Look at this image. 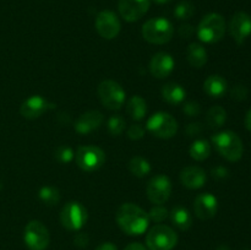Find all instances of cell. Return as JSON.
I'll return each instance as SVG.
<instances>
[{"instance_id":"1","label":"cell","mask_w":251,"mask_h":250,"mask_svg":"<svg viewBox=\"0 0 251 250\" xmlns=\"http://www.w3.org/2000/svg\"><path fill=\"white\" fill-rule=\"evenodd\" d=\"M115 218L123 232L130 235H140L145 233L150 223L149 213L131 202L123 203L118 208Z\"/></svg>"},{"instance_id":"2","label":"cell","mask_w":251,"mask_h":250,"mask_svg":"<svg viewBox=\"0 0 251 250\" xmlns=\"http://www.w3.org/2000/svg\"><path fill=\"white\" fill-rule=\"evenodd\" d=\"M212 141L216 150L227 161L237 162L242 158L243 151H244L243 142L235 132L230 131V130L218 132V134L213 135Z\"/></svg>"},{"instance_id":"3","label":"cell","mask_w":251,"mask_h":250,"mask_svg":"<svg viewBox=\"0 0 251 250\" xmlns=\"http://www.w3.org/2000/svg\"><path fill=\"white\" fill-rule=\"evenodd\" d=\"M174 33L171 22L163 17L151 19L142 26V36L149 43L166 44L172 39Z\"/></svg>"},{"instance_id":"4","label":"cell","mask_w":251,"mask_h":250,"mask_svg":"<svg viewBox=\"0 0 251 250\" xmlns=\"http://www.w3.org/2000/svg\"><path fill=\"white\" fill-rule=\"evenodd\" d=\"M226 33V21L220 14H208L201 20L198 27V36L205 43H216Z\"/></svg>"},{"instance_id":"5","label":"cell","mask_w":251,"mask_h":250,"mask_svg":"<svg viewBox=\"0 0 251 250\" xmlns=\"http://www.w3.org/2000/svg\"><path fill=\"white\" fill-rule=\"evenodd\" d=\"M176 243L178 235L168 225H157L147 233L146 244L150 250H172Z\"/></svg>"},{"instance_id":"6","label":"cell","mask_w":251,"mask_h":250,"mask_svg":"<svg viewBox=\"0 0 251 250\" xmlns=\"http://www.w3.org/2000/svg\"><path fill=\"white\" fill-rule=\"evenodd\" d=\"M98 97L105 108L118 110L123 107L125 100V91L122 86L113 80H104L97 88Z\"/></svg>"},{"instance_id":"7","label":"cell","mask_w":251,"mask_h":250,"mask_svg":"<svg viewBox=\"0 0 251 250\" xmlns=\"http://www.w3.org/2000/svg\"><path fill=\"white\" fill-rule=\"evenodd\" d=\"M60 221L64 228L69 230H78L87 221V210L77 201H70L60 212Z\"/></svg>"},{"instance_id":"8","label":"cell","mask_w":251,"mask_h":250,"mask_svg":"<svg viewBox=\"0 0 251 250\" xmlns=\"http://www.w3.org/2000/svg\"><path fill=\"white\" fill-rule=\"evenodd\" d=\"M24 240L29 250H46L50 237L47 227L41 221H31L25 228Z\"/></svg>"},{"instance_id":"9","label":"cell","mask_w":251,"mask_h":250,"mask_svg":"<svg viewBox=\"0 0 251 250\" xmlns=\"http://www.w3.org/2000/svg\"><path fill=\"white\" fill-rule=\"evenodd\" d=\"M147 129L157 137L171 139L178 131V123L171 114L158 112L147 120Z\"/></svg>"},{"instance_id":"10","label":"cell","mask_w":251,"mask_h":250,"mask_svg":"<svg viewBox=\"0 0 251 250\" xmlns=\"http://www.w3.org/2000/svg\"><path fill=\"white\" fill-rule=\"evenodd\" d=\"M105 154L102 149L97 146H81L76 152V163L82 171L95 172L103 166Z\"/></svg>"},{"instance_id":"11","label":"cell","mask_w":251,"mask_h":250,"mask_svg":"<svg viewBox=\"0 0 251 250\" xmlns=\"http://www.w3.org/2000/svg\"><path fill=\"white\" fill-rule=\"evenodd\" d=\"M147 196L154 205L167 202L172 193V183L168 176L156 175L147 184Z\"/></svg>"},{"instance_id":"12","label":"cell","mask_w":251,"mask_h":250,"mask_svg":"<svg viewBox=\"0 0 251 250\" xmlns=\"http://www.w3.org/2000/svg\"><path fill=\"white\" fill-rule=\"evenodd\" d=\"M120 21L117 15L109 10L100 11L96 17V29L105 39H113L119 34Z\"/></svg>"},{"instance_id":"13","label":"cell","mask_w":251,"mask_h":250,"mask_svg":"<svg viewBox=\"0 0 251 250\" xmlns=\"http://www.w3.org/2000/svg\"><path fill=\"white\" fill-rule=\"evenodd\" d=\"M230 36L238 44H243L251 34V16L247 12L239 11L234 14L229 24Z\"/></svg>"},{"instance_id":"14","label":"cell","mask_w":251,"mask_h":250,"mask_svg":"<svg viewBox=\"0 0 251 250\" xmlns=\"http://www.w3.org/2000/svg\"><path fill=\"white\" fill-rule=\"evenodd\" d=\"M150 0H119V12L127 22H134L141 19L150 7Z\"/></svg>"},{"instance_id":"15","label":"cell","mask_w":251,"mask_h":250,"mask_svg":"<svg viewBox=\"0 0 251 250\" xmlns=\"http://www.w3.org/2000/svg\"><path fill=\"white\" fill-rule=\"evenodd\" d=\"M218 210V201L216 196L210 193H203L196 196L194 201V211L196 217L202 221L211 220L215 217Z\"/></svg>"},{"instance_id":"16","label":"cell","mask_w":251,"mask_h":250,"mask_svg":"<svg viewBox=\"0 0 251 250\" xmlns=\"http://www.w3.org/2000/svg\"><path fill=\"white\" fill-rule=\"evenodd\" d=\"M54 104H49L48 100H44L41 96H32L27 98L20 107V113L26 119H36L41 117L44 112L53 108Z\"/></svg>"},{"instance_id":"17","label":"cell","mask_w":251,"mask_h":250,"mask_svg":"<svg viewBox=\"0 0 251 250\" xmlns=\"http://www.w3.org/2000/svg\"><path fill=\"white\" fill-rule=\"evenodd\" d=\"M174 69V60L168 53H157L150 63L151 74L157 78H164L171 75Z\"/></svg>"},{"instance_id":"18","label":"cell","mask_w":251,"mask_h":250,"mask_svg":"<svg viewBox=\"0 0 251 250\" xmlns=\"http://www.w3.org/2000/svg\"><path fill=\"white\" fill-rule=\"evenodd\" d=\"M103 123V114L98 110H88L77 118L75 130L78 134H88L98 129Z\"/></svg>"},{"instance_id":"19","label":"cell","mask_w":251,"mask_h":250,"mask_svg":"<svg viewBox=\"0 0 251 250\" xmlns=\"http://www.w3.org/2000/svg\"><path fill=\"white\" fill-rule=\"evenodd\" d=\"M180 180L189 189H200L206 183V172L196 166L185 167L180 172Z\"/></svg>"},{"instance_id":"20","label":"cell","mask_w":251,"mask_h":250,"mask_svg":"<svg viewBox=\"0 0 251 250\" xmlns=\"http://www.w3.org/2000/svg\"><path fill=\"white\" fill-rule=\"evenodd\" d=\"M205 92L211 97H222L227 91V81L220 75H211L203 83Z\"/></svg>"},{"instance_id":"21","label":"cell","mask_w":251,"mask_h":250,"mask_svg":"<svg viewBox=\"0 0 251 250\" xmlns=\"http://www.w3.org/2000/svg\"><path fill=\"white\" fill-rule=\"evenodd\" d=\"M186 58L189 64L194 68H202L207 63V51L201 44L193 43L189 46L186 51Z\"/></svg>"},{"instance_id":"22","label":"cell","mask_w":251,"mask_h":250,"mask_svg":"<svg viewBox=\"0 0 251 250\" xmlns=\"http://www.w3.org/2000/svg\"><path fill=\"white\" fill-rule=\"evenodd\" d=\"M185 90L178 83L169 82L162 88V96L171 104H180L185 100Z\"/></svg>"},{"instance_id":"23","label":"cell","mask_w":251,"mask_h":250,"mask_svg":"<svg viewBox=\"0 0 251 250\" xmlns=\"http://www.w3.org/2000/svg\"><path fill=\"white\" fill-rule=\"evenodd\" d=\"M171 216V221L176 228L181 230H188L189 228L193 225V220H191V215L186 208L180 207H174L172 212L169 213Z\"/></svg>"},{"instance_id":"24","label":"cell","mask_w":251,"mask_h":250,"mask_svg":"<svg viewBox=\"0 0 251 250\" xmlns=\"http://www.w3.org/2000/svg\"><path fill=\"white\" fill-rule=\"evenodd\" d=\"M127 114L135 120H141L144 119L145 115L147 113V105L145 102L144 98H141L140 96H134V97L130 98V100L127 102L126 105Z\"/></svg>"},{"instance_id":"25","label":"cell","mask_w":251,"mask_h":250,"mask_svg":"<svg viewBox=\"0 0 251 250\" xmlns=\"http://www.w3.org/2000/svg\"><path fill=\"white\" fill-rule=\"evenodd\" d=\"M226 120H227V112L225 110V108L220 107V105H215L207 112L206 123L211 129H218V127L223 126Z\"/></svg>"},{"instance_id":"26","label":"cell","mask_w":251,"mask_h":250,"mask_svg":"<svg viewBox=\"0 0 251 250\" xmlns=\"http://www.w3.org/2000/svg\"><path fill=\"white\" fill-rule=\"evenodd\" d=\"M189 152L195 161H205L211 153V145L207 140H196L195 142H193Z\"/></svg>"},{"instance_id":"27","label":"cell","mask_w":251,"mask_h":250,"mask_svg":"<svg viewBox=\"0 0 251 250\" xmlns=\"http://www.w3.org/2000/svg\"><path fill=\"white\" fill-rule=\"evenodd\" d=\"M129 171L131 172L135 176L142 178V176L147 175V174L151 172V164H150L149 161L145 159L144 157H132L129 162Z\"/></svg>"},{"instance_id":"28","label":"cell","mask_w":251,"mask_h":250,"mask_svg":"<svg viewBox=\"0 0 251 250\" xmlns=\"http://www.w3.org/2000/svg\"><path fill=\"white\" fill-rule=\"evenodd\" d=\"M39 199L47 206H55L60 201V191L53 186H43L39 190Z\"/></svg>"},{"instance_id":"29","label":"cell","mask_w":251,"mask_h":250,"mask_svg":"<svg viewBox=\"0 0 251 250\" xmlns=\"http://www.w3.org/2000/svg\"><path fill=\"white\" fill-rule=\"evenodd\" d=\"M195 12V7L191 4L190 1H181L176 5V10H174V14L178 19L180 20H188L190 19L191 16Z\"/></svg>"},{"instance_id":"30","label":"cell","mask_w":251,"mask_h":250,"mask_svg":"<svg viewBox=\"0 0 251 250\" xmlns=\"http://www.w3.org/2000/svg\"><path fill=\"white\" fill-rule=\"evenodd\" d=\"M125 125H126V123H125L124 118L120 117V115H113L108 122V130L113 136H118L124 131Z\"/></svg>"},{"instance_id":"31","label":"cell","mask_w":251,"mask_h":250,"mask_svg":"<svg viewBox=\"0 0 251 250\" xmlns=\"http://www.w3.org/2000/svg\"><path fill=\"white\" fill-rule=\"evenodd\" d=\"M168 216H169L168 210H167L166 207H163V206H161V205L154 206L153 208H151V211H150V213H149L150 220L154 221V222H157V223L163 222V221L166 220Z\"/></svg>"},{"instance_id":"32","label":"cell","mask_w":251,"mask_h":250,"mask_svg":"<svg viewBox=\"0 0 251 250\" xmlns=\"http://www.w3.org/2000/svg\"><path fill=\"white\" fill-rule=\"evenodd\" d=\"M55 158L60 163H69L74 158V151L69 146H59L55 151Z\"/></svg>"},{"instance_id":"33","label":"cell","mask_w":251,"mask_h":250,"mask_svg":"<svg viewBox=\"0 0 251 250\" xmlns=\"http://www.w3.org/2000/svg\"><path fill=\"white\" fill-rule=\"evenodd\" d=\"M230 96L235 100H244L248 97V88L244 85H235L230 91Z\"/></svg>"},{"instance_id":"34","label":"cell","mask_w":251,"mask_h":250,"mask_svg":"<svg viewBox=\"0 0 251 250\" xmlns=\"http://www.w3.org/2000/svg\"><path fill=\"white\" fill-rule=\"evenodd\" d=\"M145 135V129L140 124H134L127 129V136L131 140H140Z\"/></svg>"},{"instance_id":"35","label":"cell","mask_w":251,"mask_h":250,"mask_svg":"<svg viewBox=\"0 0 251 250\" xmlns=\"http://www.w3.org/2000/svg\"><path fill=\"white\" fill-rule=\"evenodd\" d=\"M183 110L189 117H196V115L200 114L201 108L198 102H188L183 105Z\"/></svg>"},{"instance_id":"36","label":"cell","mask_w":251,"mask_h":250,"mask_svg":"<svg viewBox=\"0 0 251 250\" xmlns=\"http://www.w3.org/2000/svg\"><path fill=\"white\" fill-rule=\"evenodd\" d=\"M211 174H212V176L216 180H223V179H227L229 176V171L226 167L217 166L215 168H212Z\"/></svg>"},{"instance_id":"37","label":"cell","mask_w":251,"mask_h":250,"mask_svg":"<svg viewBox=\"0 0 251 250\" xmlns=\"http://www.w3.org/2000/svg\"><path fill=\"white\" fill-rule=\"evenodd\" d=\"M202 130L203 126L201 123H191L186 126V134H188V136H198L202 132Z\"/></svg>"},{"instance_id":"38","label":"cell","mask_w":251,"mask_h":250,"mask_svg":"<svg viewBox=\"0 0 251 250\" xmlns=\"http://www.w3.org/2000/svg\"><path fill=\"white\" fill-rule=\"evenodd\" d=\"M88 242H90V239H88V235L86 234V233H78L75 237V239H74V243H75V245H77L78 248L87 247Z\"/></svg>"},{"instance_id":"39","label":"cell","mask_w":251,"mask_h":250,"mask_svg":"<svg viewBox=\"0 0 251 250\" xmlns=\"http://www.w3.org/2000/svg\"><path fill=\"white\" fill-rule=\"evenodd\" d=\"M194 32H195L194 27L188 24L181 25L180 28H179V34H180V37H183V38H190L194 34Z\"/></svg>"},{"instance_id":"40","label":"cell","mask_w":251,"mask_h":250,"mask_svg":"<svg viewBox=\"0 0 251 250\" xmlns=\"http://www.w3.org/2000/svg\"><path fill=\"white\" fill-rule=\"evenodd\" d=\"M96 250H118V248L115 247L113 243L105 242V243H102V244L98 245V247L96 248Z\"/></svg>"},{"instance_id":"41","label":"cell","mask_w":251,"mask_h":250,"mask_svg":"<svg viewBox=\"0 0 251 250\" xmlns=\"http://www.w3.org/2000/svg\"><path fill=\"white\" fill-rule=\"evenodd\" d=\"M124 250H147L145 248V245L140 244V243H131V244L127 245Z\"/></svg>"},{"instance_id":"42","label":"cell","mask_w":251,"mask_h":250,"mask_svg":"<svg viewBox=\"0 0 251 250\" xmlns=\"http://www.w3.org/2000/svg\"><path fill=\"white\" fill-rule=\"evenodd\" d=\"M245 127L251 131V108L248 110L247 115H245Z\"/></svg>"},{"instance_id":"43","label":"cell","mask_w":251,"mask_h":250,"mask_svg":"<svg viewBox=\"0 0 251 250\" xmlns=\"http://www.w3.org/2000/svg\"><path fill=\"white\" fill-rule=\"evenodd\" d=\"M216 250H230V248L228 245H220Z\"/></svg>"},{"instance_id":"44","label":"cell","mask_w":251,"mask_h":250,"mask_svg":"<svg viewBox=\"0 0 251 250\" xmlns=\"http://www.w3.org/2000/svg\"><path fill=\"white\" fill-rule=\"evenodd\" d=\"M154 1H156L157 4H167V2L172 1V0H154Z\"/></svg>"},{"instance_id":"45","label":"cell","mask_w":251,"mask_h":250,"mask_svg":"<svg viewBox=\"0 0 251 250\" xmlns=\"http://www.w3.org/2000/svg\"><path fill=\"white\" fill-rule=\"evenodd\" d=\"M243 250H251V249H249V248H244V249Z\"/></svg>"}]
</instances>
